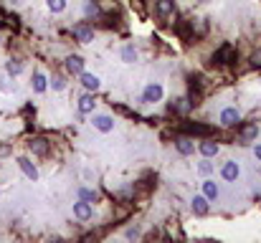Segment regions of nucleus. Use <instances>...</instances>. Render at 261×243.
Masks as SVG:
<instances>
[{
    "instance_id": "f257e3e1",
    "label": "nucleus",
    "mask_w": 261,
    "mask_h": 243,
    "mask_svg": "<svg viewBox=\"0 0 261 243\" xmlns=\"http://www.w3.org/2000/svg\"><path fill=\"white\" fill-rule=\"evenodd\" d=\"M236 56H238V51H236L233 43H223V46L213 53V61H218V63H231V61H236Z\"/></svg>"
},
{
    "instance_id": "f03ea898",
    "label": "nucleus",
    "mask_w": 261,
    "mask_h": 243,
    "mask_svg": "<svg viewBox=\"0 0 261 243\" xmlns=\"http://www.w3.org/2000/svg\"><path fill=\"white\" fill-rule=\"evenodd\" d=\"M221 124L223 127H238L241 124V112L236 106H226L221 112Z\"/></svg>"
},
{
    "instance_id": "7ed1b4c3",
    "label": "nucleus",
    "mask_w": 261,
    "mask_h": 243,
    "mask_svg": "<svg viewBox=\"0 0 261 243\" xmlns=\"http://www.w3.org/2000/svg\"><path fill=\"white\" fill-rule=\"evenodd\" d=\"M163 86L160 84H147L145 86V91H142V102L145 104H155V102H160V99H163Z\"/></svg>"
},
{
    "instance_id": "20e7f679",
    "label": "nucleus",
    "mask_w": 261,
    "mask_h": 243,
    "mask_svg": "<svg viewBox=\"0 0 261 243\" xmlns=\"http://www.w3.org/2000/svg\"><path fill=\"white\" fill-rule=\"evenodd\" d=\"M155 13L157 15H160V18H175V13H178V10H175V0H157V3H155Z\"/></svg>"
},
{
    "instance_id": "39448f33",
    "label": "nucleus",
    "mask_w": 261,
    "mask_h": 243,
    "mask_svg": "<svg viewBox=\"0 0 261 243\" xmlns=\"http://www.w3.org/2000/svg\"><path fill=\"white\" fill-rule=\"evenodd\" d=\"M71 33H74V38H76V41H82V43L94 41V30L89 28L86 23H76V26L71 28Z\"/></svg>"
},
{
    "instance_id": "423d86ee",
    "label": "nucleus",
    "mask_w": 261,
    "mask_h": 243,
    "mask_svg": "<svg viewBox=\"0 0 261 243\" xmlns=\"http://www.w3.org/2000/svg\"><path fill=\"white\" fill-rule=\"evenodd\" d=\"M92 124L99 132H112V129H114V119H112L109 114H94L92 117Z\"/></svg>"
},
{
    "instance_id": "0eeeda50",
    "label": "nucleus",
    "mask_w": 261,
    "mask_h": 243,
    "mask_svg": "<svg viewBox=\"0 0 261 243\" xmlns=\"http://www.w3.org/2000/svg\"><path fill=\"white\" fill-rule=\"evenodd\" d=\"M92 203H86V200H82V197H79V200L74 203V215L79 218V220H89L92 218Z\"/></svg>"
},
{
    "instance_id": "6e6552de",
    "label": "nucleus",
    "mask_w": 261,
    "mask_h": 243,
    "mask_svg": "<svg viewBox=\"0 0 261 243\" xmlns=\"http://www.w3.org/2000/svg\"><path fill=\"white\" fill-rule=\"evenodd\" d=\"M18 167L23 170V175H26L28 180H33V182L38 180V170H36V165H33L28 157H18Z\"/></svg>"
},
{
    "instance_id": "1a4fd4ad",
    "label": "nucleus",
    "mask_w": 261,
    "mask_h": 243,
    "mask_svg": "<svg viewBox=\"0 0 261 243\" xmlns=\"http://www.w3.org/2000/svg\"><path fill=\"white\" fill-rule=\"evenodd\" d=\"M256 135H259L256 124H244L241 129H238V142H241V145H248L251 139H256Z\"/></svg>"
},
{
    "instance_id": "9d476101",
    "label": "nucleus",
    "mask_w": 261,
    "mask_h": 243,
    "mask_svg": "<svg viewBox=\"0 0 261 243\" xmlns=\"http://www.w3.org/2000/svg\"><path fill=\"white\" fill-rule=\"evenodd\" d=\"M190 109H193V102L185 99V96H180V99H175V102L170 104V112H175V114H188Z\"/></svg>"
},
{
    "instance_id": "9b49d317",
    "label": "nucleus",
    "mask_w": 261,
    "mask_h": 243,
    "mask_svg": "<svg viewBox=\"0 0 261 243\" xmlns=\"http://www.w3.org/2000/svg\"><path fill=\"white\" fill-rule=\"evenodd\" d=\"M175 150L180 154H193V152H196V142H193L190 137H178L175 139Z\"/></svg>"
},
{
    "instance_id": "f8f14e48",
    "label": "nucleus",
    "mask_w": 261,
    "mask_h": 243,
    "mask_svg": "<svg viewBox=\"0 0 261 243\" xmlns=\"http://www.w3.org/2000/svg\"><path fill=\"white\" fill-rule=\"evenodd\" d=\"M198 147H200V154H203V157H215V154H218V150H221L218 142H213V139H203Z\"/></svg>"
},
{
    "instance_id": "ddd939ff",
    "label": "nucleus",
    "mask_w": 261,
    "mask_h": 243,
    "mask_svg": "<svg viewBox=\"0 0 261 243\" xmlns=\"http://www.w3.org/2000/svg\"><path fill=\"white\" fill-rule=\"evenodd\" d=\"M238 172H241V170H238V165L233 162V160H228V162H226L223 165V167H221V175H223V180H236L238 178Z\"/></svg>"
},
{
    "instance_id": "4468645a",
    "label": "nucleus",
    "mask_w": 261,
    "mask_h": 243,
    "mask_svg": "<svg viewBox=\"0 0 261 243\" xmlns=\"http://www.w3.org/2000/svg\"><path fill=\"white\" fill-rule=\"evenodd\" d=\"M193 213H196V215H206L208 213V197L206 195H196V197H193Z\"/></svg>"
},
{
    "instance_id": "2eb2a0df",
    "label": "nucleus",
    "mask_w": 261,
    "mask_h": 243,
    "mask_svg": "<svg viewBox=\"0 0 261 243\" xmlns=\"http://www.w3.org/2000/svg\"><path fill=\"white\" fill-rule=\"evenodd\" d=\"M94 106H97V102H94L92 94H84L82 99H79V112H82V114H92Z\"/></svg>"
},
{
    "instance_id": "dca6fc26",
    "label": "nucleus",
    "mask_w": 261,
    "mask_h": 243,
    "mask_svg": "<svg viewBox=\"0 0 261 243\" xmlns=\"http://www.w3.org/2000/svg\"><path fill=\"white\" fill-rule=\"evenodd\" d=\"M79 76H82V84L86 86L89 91H97L99 86H101V81H99V76H94V74H84V71H82V74H79Z\"/></svg>"
},
{
    "instance_id": "f3484780",
    "label": "nucleus",
    "mask_w": 261,
    "mask_h": 243,
    "mask_svg": "<svg viewBox=\"0 0 261 243\" xmlns=\"http://www.w3.org/2000/svg\"><path fill=\"white\" fill-rule=\"evenodd\" d=\"M66 69H69L71 74H82L84 71V59L82 56H69L66 59Z\"/></svg>"
},
{
    "instance_id": "a211bd4d",
    "label": "nucleus",
    "mask_w": 261,
    "mask_h": 243,
    "mask_svg": "<svg viewBox=\"0 0 261 243\" xmlns=\"http://www.w3.org/2000/svg\"><path fill=\"white\" fill-rule=\"evenodd\" d=\"M46 76H43L41 71H36V74H33V91H36V94H43V91H46Z\"/></svg>"
},
{
    "instance_id": "6ab92c4d",
    "label": "nucleus",
    "mask_w": 261,
    "mask_h": 243,
    "mask_svg": "<svg viewBox=\"0 0 261 243\" xmlns=\"http://www.w3.org/2000/svg\"><path fill=\"white\" fill-rule=\"evenodd\" d=\"M20 71H23V61H18V59H10L5 63V74L8 76H18Z\"/></svg>"
},
{
    "instance_id": "aec40b11",
    "label": "nucleus",
    "mask_w": 261,
    "mask_h": 243,
    "mask_svg": "<svg viewBox=\"0 0 261 243\" xmlns=\"http://www.w3.org/2000/svg\"><path fill=\"white\" fill-rule=\"evenodd\" d=\"M203 195H206L208 200H215V197H218V187H215V182H211V180L203 182Z\"/></svg>"
},
{
    "instance_id": "412c9836",
    "label": "nucleus",
    "mask_w": 261,
    "mask_h": 243,
    "mask_svg": "<svg viewBox=\"0 0 261 243\" xmlns=\"http://www.w3.org/2000/svg\"><path fill=\"white\" fill-rule=\"evenodd\" d=\"M79 197L86 200V203H97L99 200V193L97 190H86V187H79Z\"/></svg>"
},
{
    "instance_id": "4be33fe9",
    "label": "nucleus",
    "mask_w": 261,
    "mask_h": 243,
    "mask_svg": "<svg viewBox=\"0 0 261 243\" xmlns=\"http://www.w3.org/2000/svg\"><path fill=\"white\" fill-rule=\"evenodd\" d=\"M31 150L36 152V154H46V139H41V137H36V139H31Z\"/></svg>"
},
{
    "instance_id": "5701e85b",
    "label": "nucleus",
    "mask_w": 261,
    "mask_h": 243,
    "mask_svg": "<svg viewBox=\"0 0 261 243\" xmlns=\"http://www.w3.org/2000/svg\"><path fill=\"white\" fill-rule=\"evenodd\" d=\"M122 61H127V63L137 61V51H134V46H124L122 48Z\"/></svg>"
},
{
    "instance_id": "b1692460",
    "label": "nucleus",
    "mask_w": 261,
    "mask_h": 243,
    "mask_svg": "<svg viewBox=\"0 0 261 243\" xmlns=\"http://www.w3.org/2000/svg\"><path fill=\"white\" fill-rule=\"evenodd\" d=\"M185 132H190V135H211V127H203V124H188Z\"/></svg>"
},
{
    "instance_id": "393cba45",
    "label": "nucleus",
    "mask_w": 261,
    "mask_h": 243,
    "mask_svg": "<svg viewBox=\"0 0 261 243\" xmlns=\"http://www.w3.org/2000/svg\"><path fill=\"white\" fill-rule=\"evenodd\" d=\"M46 5L51 13H61V10L66 8V0H46Z\"/></svg>"
},
{
    "instance_id": "a878e982",
    "label": "nucleus",
    "mask_w": 261,
    "mask_h": 243,
    "mask_svg": "<svg viewBox=\"0 0 261 243\" xmlns=\"http://www.w3.org/2000/svg\"><path fill=\"white\" fill-rule=\"evenodd\" d=\"M84 15H86V18L99 15V5H97V0H89V3L84 5Z\"/></svg>"
},
{
    "instance_id": "bb28decb",
    "label": "nucleus",
    "mask_w": 261,
    "mask_h": 243,
    "mask_svg": "<svg viewBox=\"0 0 261 243\" xmlns=\"http://www.w3.org/2000/svg\"><path fill=\"white\" fill-rule=\"evenodd\" d=\"M0 91H3V94H10V91H13V84L8 81V74H0Z\"/></svg>"
},
{
    "instance_id": "cd10ccee",
    "label": "nucleus",
    "mask_w": 261,
    "mask_h": 243,
    "mask_svg": "<svg viewBox=\"0 0 261 243\" xmlns=\"http://www.w3.org/2000/svg\"><path fill=\"white\" fill-rule=\"evenodd\" d=\"M198 172H200V175H211V172H213V165L208 162V157L198 165Z\"/></svg>"
},
{
    "instance_id": "c85d7f7f",
    "label": "nucleus",
    "mask_w": 261,
    "mask_h": 243,
    "mask_svg": "<svg viewBox=\"0 0 261 243\" xmlns=\"http://www.w3.org/2000/svg\"><path fill=\"white\" fill-rule=\"evenodd\" d=\"M51 86H53L56 91H61L64 86H66V81H64V76H53V81H51Z\"/></svg>"
},
{
    "instance_id": "c756f323",
    "label": "nucleus",
    "mask_w": 261,
    "mask_h": 243,
    "mask_svg": "<svg viewBox=\"0 0 261 243\" xmlns=\"http://www.w3.org/2000/svg\"><path fill=\"white\" fill-rule=\"evenodd\" d=\"M251 63L256 66V69H261V51H254L251 53Z\"/></svg>"
},
{
    "instance_id": "7c9ffc66",
    "label": "nucleus",
    "mask_w": 261,
    "mask_h": 243,
    "mask_svg": "<svg viewBox=\"0 0 261 243\" xmlns=\"http://www.w3.org/2000/svg\"><path fill=\"white\" fill-rule=\"evenodd\" d=\"M137 236H140L137 228H130V230H127V238H137Z\"/></svg>"
},
{
    "instance_id": "2f4dec72",
    "label": "nucleus",
    "mask_w": 261,
    "mask_h": 243,
    "mask_svg": "<svg viewBox=\"0 0 261 243\" xmlns=\"http://www.w3.org/2000/svg\"><path fill=\"white\" fill-rule=\"evenodd\" d=\"M254 154H256V157L261 160V145H256V147H254Z\"/></svg>"
}]
</instances>
